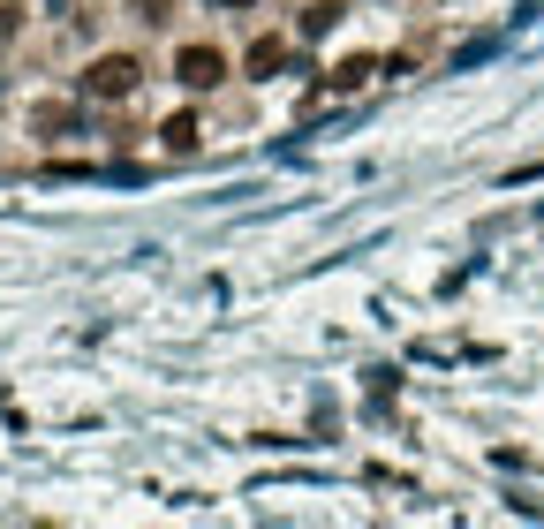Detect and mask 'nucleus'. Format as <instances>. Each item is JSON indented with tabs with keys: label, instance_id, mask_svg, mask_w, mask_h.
I'll return each instance as SVG.
<instances>
[{
	"label": "nucleus",
	"instance_id": "f257e3e1",
	"mask_svg": "<svg viewBox=\"0 0 544 529\" xmlns=\"http://www.w3.org/2000/svg\"><path fill=\"white\" fill-rule=\"evenodd\" d=\"M136 76H144V69H136L129 53H99V61H91V76H84V91H91V99H129Z\"/></svg>",
	"mask_w": 544,
	"mask_h": 529
},
{
	"label": "nucleus",
	"instance_id": "f03ea898",
	"mask_svg": "<svg viewBox=\"0 0 544 529\" xmlns=\"http://www.w3.org/2000/svg\"><path fill=\"white\" fill-rule=\"evenodd\" d=\"M174 76H182L189 91H212L227 76V61H220V46H182L174 53Z\"/></svg>",
	"mask_w": 544,
	"mask_h": 529
},
{
	"label": "nucleus",
	"instance_id": "7ed1b4c3",
	"mask_svg": "<svg viewBox=\"0 0 544 529\" xmlns=\"http://www.w3.org/2000/svg\"><path fill=\"white\" fill-rule=\"evenodd\" d=\"M280 61H288V38H257L242 69H250V76H272V69H280Z\"/></svg>",
	"mask_w": 544,
	"mask_h": 529
},
{
	"label": "nucleus",
	"instance_id": "20e7f679",
	"mask_svg": "<svg viewBox=\"0 0 544 529\" xmlns=\"http://www.w3.org/2000/svg\"><path fill=\"white\" fill-rule=\"evenodd\" d=\"M159 144H167V152H197V114H174L167 129H159Z\"/></svg>",
	"mask_w": 544,
	"mask_h": 529
},
{
	"label": "nucleus",
	"instance_id": "39448f33",
	"mask_svg": "<svg viewBox=\"0 0 544 529\" xmlns=\"http://www.w3.org/2000/svg\"><path fill=\"white\" fill-rule=\"evenodd\" d=\"M136 16H144V23H159V16H167V0H136Z\"/></svg>",
	"mask_w": 544,
	"mask_h": 529
},
{
	"label": "nucleus",
	"instance_id": "423d86ee",
	"mask_svg": "<svg viewBox=\"0 0 544 529\" xmlns=\"http://www.w3.org/2000/svg\"><path fill=\"white\" fill-rule=\"evenodd\" d=\"M227 8H257V0H227Z\"/></svg>",
	"mask_w": 544,
	"mask_h": 529
}]
</instances>
